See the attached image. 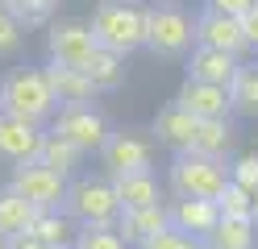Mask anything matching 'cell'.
Listing matches in <instances>:
<instances>
[{
    "label": "cell",
    "instance_id": "1",
    "mask_svg": "<svg viewBox=\"0 0 258 249\" xmlns=\"http://www.w3.org/2000/svg\"><path fill=\"white\" fill-rule=\"evenodd\" d=\"M0 112L34 121V125L54 121L58 96L50 88V79H46V71H9L0 79Z\"/></svg>",
    "mask_w": 258,
    "mask_h": 249
},
{
    "label": "cell",
    "instance_id": "2",
    "mask_svg": "<svg viewBox=\"0 0 258 249\" xmlns=\"http://www.w3.org/2000/svg\"><path fill=\"white\" fill-rule=\"evenodd\" d=\"M229 187V166L221 158L196 154V149H175L171 158V191L179 199H217Z\"/></svg>",
    "mask_w": 258,
    "mask_h": 249
},
{
    "label": "cell",
    "instance_id": "3",
    "mask_svg": "<svg viewBox=\"0 0 258 249\" xmlns=\"http://www.w3.org/2000/svg\"><path fill=\"white\" fill-rule=\"evenodd\" d=\"M92 33H96V46L117 50V54H134L146 42V9L125 5V0H104L92 17Z\"/></svg>",
    "mask_w": 258,
    "mask_h": 249
},
{
    "label": "cell",
    "instance_id": "4",
    "mask_svg": "<svg viewBox=\"0 0 258 249\" xmlns=\"http://www.w3.org/2000/svg\"><path fill=\"white\" fill-rule=\"evenodd\" d=\"M62 212L71 216L75 224H112L121 220V195L108 179H75L67 183V195H62Z\"/></svg>",
    "mask_w": 258,
    "mask_h": 249
},
{
    "label": "cell",
    "instance_id": "5",
    "mask_svg": "<svg viewBox=\"0 0 258 249\" xmlns=\"http://www.w3.org/2000/svg\"><path fill=\"white\" fill-rule=\"evenodd\" d=\"M191 38H196V21L175 9V5H150L146 9V46L150 54H187L191 50Z\"/></svg>",
    "mask_w": 258,
    "mask_h": 249
},
{
    "label": "cell",
    "instance_id": "6",
    "mask_svg": "<svg viewBox=\"0 0 258 249\" xmlns=\"http://www.w3.org/2000/svg\"><path fill=\"white\" fill-rule=\"evenodd\" d=\"M13 187H17L34 208H62V195H67V175L46 166L42 158H29V162H17L13 166Z\"/></svg>",
    "mask_w": 258,
    "mask_h": 249
},
{
    "label": "cell",
    "instance_id": "7",
    "mask_svg": "<svg viewBox=\"0 0 258 249\" xmlns=\"http://www.w3.org/2000/svg\"><path fill=\"white\" fill-rule=\"evenodd\" d=\"M54 133H62V137L67 141H75L79 149H96V154H100V145L108 141V121H104V112L92 104H62L58 112H54Z\"/></svg>",
    "mask_w": 258,
    "mask_h": 249
},
{
    "label": "cell",
    "instance_id": "8",
    "mask_svg": "<svg viewBox=\"0 0 258 249\" xmlns=\"http://www.w3.org/2000/svg\"><path fill=\"white\" fill-rule=\"evenodd\" d=\"M46 46H50L54 62H67V66H79V71H84V62L96 54V33L84 21H58L46 33Z\"/></svg>",
    "mask_w": 258,
    "mask_h": 249
},
{
    "label": "cell",
    "instance_id": "9",
    "mask_svg": "<svg viewBox=\"0 0 258 249\" xmlns=\"http://www.w3.org/2000/svg\"><path fill=\"white\" fill-rule=\"evenodd\" d=\"M42 141H46L42 125L0 112V162H13V166H17V162L38 158V154H42Z\"/></svg>",
    "mask_w": 258,
    "mask_h": 249
},
{
    "label": "cell",
    "instance_id": "10",
    "mask_svg": "<svg viewBox=\"0 0 258 249\" xmlns=\"http://www.w3.org/2000/svg\"><path fill=\"white\" fill-rule=\"evenodd\" d=\"M154 149L146 137L138 133H108V141L100 145V162L108 166V175H134V171H150Z\"/></svg>",
    "mask_w": 258,
    "mask_h": 249
},
{
    "label": "cell",
    "instance_id": "11",
    "mask_svg": "<svg viewBox=\"0 0 258 249\" xmlns=\"http://www.w3.org/2000/svg\"><path fill=\"white\" fill-rule=\"evenodd\" d=\"M175 100L196 116V121H217V116L233 112V96L221 83H200V79H183V88L175 92Z\"/></svg>",
    "mask_w": 258,
    "mask_h": 249
},
{
    "label": "cell",
    "instance_id": "12",
    "mask_svg": "<svg viewBox=\"0 0 258 249\" xmlns=\"http://www.w3.org/2000/svg\"><path fill=\"white\" fill-rule=\"evenodd\" d=\"M196 46H213V50H229V54H241L246 50V33H241V17L204 9L196 17Z\"/></svg>",
    "mask_w": 258,
    "mask_h": 249
},
{
    "label": "cell",
    "instance_id": "13",
    "mask_svg": "<svg viewBox=\"0 0 258 249\" xmlns=\"http://www.w3.org/2000/svg\"><path fill=\"white\" fill-rule=\"evenodd\" d=\"M196 129H200V121L179 104V100L163 104V108H158V116H154V125H150L154 141H158V145H171V149H191Z\"/></svg>",
    "mask_w": 258,
    "mask_h": 249
},
{
    "label": "cell",
    "instance_id": "14",
    "mask_svg": "<svg viewBox=\"0 0 258 249\" xmlns=\"http://www.w3.org/2000/svg\"><path fill=\"white\" fill-rule=\"evenodd\" d=\"M237 54L229 50H213V46H196L187 54V79H200V83H221V88H229L233 75H237Z\"/></svg>",
    "mask_w": 258,
    "mask_h": 249
},
{
    "label": "cell",
    "instance_id": "15",
    "mask_svg": "<svg viewBox=\"0 0 258 249\" xmlns=\"http://www.w3.org/2000/svg\"><path fill=\"white\" fill-rule=\"evenodd\" d=\"M171 224L191 232V237L208 241L221 224V204L217 199H179L175 195V208H171Z\"/></svg>",
    "mask_w": 258,
    "mask_h": 249
},
{
    "label": "cell",
    "instance_id": "16",
    "mask_svg": "<svg viewBox=\"0 0 258 249\" xmlns=\"http://www.w3.org/2000/svg\"><path fill=\"white\" fill-rule=\"evenodd\" d=\"M171 224V208L163 204H150V208H125L121 220H117V232L129 241V245H142L146 237H154L158 228Z\"/></svg>",
    "mask_w": 258,
    "mask_h": 249
},
{
    "label": "cell",
    "instance_id": "17",
    "mask_svg": "<svg viewBox=\"0 0 258 249\" xmlns=\"http://www.w3.org/2000/svg\"><path fill=\"white\" fill-rule=\"evenodd\" d=\"M38 212L42 208H34L13 183L0 187V232H5V237H21V232H29L34 220H38Z\"/></svg>",
    "mask_w": 258,
    "mask_h": 249
},
{
    "label": "cell",
    "instance_id": "18",
    "mask_svg": "<svg viewBox=\"0 0 258 249\" xmlns=\"http://www.w3.org/2000/svg\"><path fill=\"white\" fill-rule=\"evenodd\" d=\"M46 79H50V88H54V96H58V108L62 104H88L92 100V79L79 71V66H67V62H54L50 58V66H46Z\"/></svg>",
    "mask_w": 258,
    "mask_h": 249
},
{
    "label": "cell",
    "instance_id": "19",
    "mask_svg": "<svg viewBox=\"0 0 258 249\" xmlns=\"http://www.w3.org/2000/svg\"><path fill=\"white\" fill-rule=\"evenodd\" d=\"M84 75L92 79V88H96V92H117V88H121V79H125V54L96 46V54L84 62Z\"/></svg>",
    "mask_w": 258,
    "mask_h": 249
},
{
    "label": "cell",
    "instance_id": "20",
    "mask_svg": "<svg viewBox=\"0 0 258 249\" xmlns=\"http://www.w3.org/2000/svg\"><path fill=\"white\" fill-rule=\"evenodd\" d=\"M233 125H229V116H217V121H200L196 129V137H191V149L196 154H208V158H229V149H233Z\"/></svg>",
    "mask_w": 258,
    "mask_h": 249
},
{
    "label": "cell",
    "instance_id": "21",
    "mask_svg": "<svg viewBox=\"0 0 258 249\" xmlns=\"http://www.w3.org/2000/svg\"><path fill=\"white\" fill-rule=\"evenodd\" d=\"M112 187L121 195V208H150L158 204V183L150 171H134V175H112Z\"/></svg>",
    "mask_w": 258,
    "mask_h": 249
},
{
    "label": "cell",
    "instance_id": "22",
    "mask_svg": "<svg viewBox=\"0 0 258 249\" xmlns=\"http://www.w3.org/2000/svg\"><path fill=\"white\" fill-rule=\"evenodd\" d=\"M254 237H258L254 216H221V224L208 237V245H217V249H254Z\"/></svg>",
    "mask_w": 258,
    "mask_h": 249
},
{
    "label": "cell",
    "instance_id": "23",
    "mask_svg": "<svg viewBox=\"0 0 258 249\" xmlns=\"http://www.w3.org/2000/svg\"><path fill=\"white\" fill-rule=\"evenodd\" d=\"M34 232L38 241H46L50 249H71L75 245V237L79 232L71 228V216L67 212H54V208H46V212H38V220H34Z\"/></svg>",
    "mask_w": 258,
    "mask_h": 249
},
{
    "label": "cell",
    "instance_id": "24",
    "mask_svg": "<svg viewBox=\"0 0 258 249\" xmlns=\"http://www.w3.org/2000/svg\"><path fill=\"white\" fill-rule=\"evenodd\" d=\"M84 154H88V149H79L75 141H67L62 133L50 129V137L42 141V154H38V158H42L46 166H54V171L67 175V171H75V166H79V158H84Z\"/></svg>",
    "mask_w": 258,
    "mask_h": 249
},
{
    "label": "cell",
    "instance_id": "25",
    "mask_svg": "<svg viewBox=\"0 0 258 249\" xmlns=\"http://www.w3.org/2000/svg\"><path fill=\"white\" fill-rule=\"evenodd\" d=\"M229 96H233V112L258 116V66H237V75L229 83Z\"/></svg>",
    "mask_w": 258,
    "mask_h": 249
},
{
    "label": "cell",
    "instance_id": "26",
    "mask_svg": "<svg viewBox=\"0 0 258 249\" xmlns=\"http://www.w3.org/2000/svg\"><path fill=\"white\" fill-rule=\"evenodd\" d=\"M125 245H129V241H125L112 224H88V228L75 237L71 249H125Z\"/></svg>",
    "mask_w": 258,
    "mask_h": 249
},
{
    "label": "cell",
    "instance_id": "27",
    "mask_svg": "<svg viewBox=\"0 0 258 249\" xmlns=\"http://www.w3.org/2000/svg\"><path fill=\"white\" fill-rule=\"evenodd\" d=\"M138 249H204V245H200V237H191V232L167 224V228H158L154 237H146Z\"/></svg>",
    "mask_w": 258,
    "mask_h": 249
},
{
    "label": "cell",
    "instance_id": "28",
    "mask_svg": "<svg viewBox=\"0 0 258 249\" xmlns=\"http://www.w3.org/2000/svg\"><path fill=\"white\" fill-rule=\"evenodd\" d=\"M217 204H221V216H254V191L229 179V187L217 195Z\"/></svg>",
    "mask_w": 258,
    "mask_h": 249
},
{
    "label": "cell",
    "instance_id": "29",
    "mask_svg": "<svg viewBox=\"0 0 258 249\" xmlns=\"http://www.w3.org/2000/svg\"><path fill=\"white\" fill-rule=\"evenodd\" d=\"M0 5L17 17L21 25H38V21H46V17H50L54 0H0Z\"/></svg>",
    "mask_w": 258,
    "mask_h": 249
},
{
    "label": "cell",
    "instance_id": "30",
    "mask_svg": "<svg viewBox=\"0 0 258 249\" xmlns=\"http://www.w3.org/2000/svg\"><path fill=\"white\" fill-rule=\"evenodd\" d=\"M17 46H21V21L9 9H0V58L17 54Z\"/></svg>",
    "mask_w": 258,
    "mask_h": 249
},
{
    "label": "cell",
    "instance_id": "31",
    "mask_svg": "<svg viewBox=\"0 0 258 249\" xmlns=\"http://www.w3.org/2000/svg\"><path fill=\"white\" fill-rule=\"evenodd\" d=\"M229 179L241 183L246 191H258V154H241V158L229 166Z\"/></svg>",
    "mask_w": 258,
    "mask_h": 249
},
{
    "label": "cell",
    "instance_id": "32",
    "mask_svg": "<svg viewBox=\"0 0 258 249\" xmlns=\"http://www.w3.org/2000/svg\"><path fill=\"white\" fill-rule=\"evenodd\" d=\"M208 9H217V13H229V17H241V13H250L258 0H204Z\"/></svg>",
    "mask_w": 258,
    "mask_h": 249
},
{
    "label": "cell",
    "instance_id": "33",
    "mask_svg": "<svg viewBox=\"0 0 258 249\" xmlns=\"http://www.w3.org/2000/svg\"><path fill=\"white\" fill-rule=\"evenodd\" d=\"M241 33H246V46L258 50V5L250 13H241Z\"/></svg>",
    "mask_w": 258,
    "mask_h": 249
},
{
    "label": "cell",
    "instance_id": "34",
    "mask_svg": "<svg viewBox=\"0 0 258 249\" xmlns=\"http://www.w3.org/2000/svg\"><path fill=\"white\" fill-rule=\"evenodd\" d=\"M9 249H50V245L38 241L34 232H21V237H9Z\"/></svg>",
    "mask_w": 258,
    "mask_h": 249
},
{
    "label": "cell",
    "instance_id": "35",
    "mask_svg": "<svg viewBox=\"0 0 258 249\" xmlns=\"http://www.w3.org/2000/svg\"><path fill=\"white\" fill-rule=\"evenodd\" d=\"M0 249H9V237H5V232H0Z\"/></svg>",
    "mask_w": 258,
    "mask_h": 249
},
{
    "label": "cell",
    "instance_id": "36",
    "mask_svg": "<svg viewBox=\"0 0 258 249\" xmlns=\"http://www.w3.org/2000/svg\"><path fill=\"white\" fill-rule=\"evenodd\" d=\"M254 220H258V191H254Z\"/></svg>",
    "mask_w": 258,
    "mask_h": 249
},
{
    "label": "cell",
    "instance_id": "37",
    "mask_svg": "<svg viewBox=\"0 0 258 249\" xmlns=\"http://www.w3.org/2000/svg\"><path fill=\"white\" fill-rule=\"evenodd\" d=\"M0 9H5V5H0Z\"/></svg>",
    "mask_w": 258,
    "mask_h": 249
}]
</instances>
